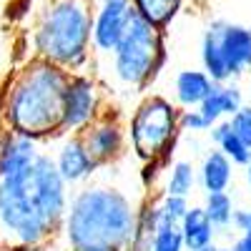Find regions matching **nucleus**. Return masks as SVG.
I'll return each mask as SVG.
<instances>
[{"instance_id": "nucleus-1", "label": "nucleus", "mask_w": 251, "mask_h": 251, "mask_svg": "<svg viewBox=\"0 0 251 251\" xmlns=\"http://www.w3.org/2000/svg\"><path fill=\"white\" fill-rule=\"evenodd\" d=\"M68 188L53 156L43 151L28 169L0 178V244L15 251L46 249L60 231Z\"/></svg>"}, {"instance_id": "nucleus-2", "label": "nucleus", "mask_w": 251, "mask_h": 251, "mask_svg": "<svg viewBox=\"0 0 251 251\" xmlns=\"http://www.w3.org/2000/svg\"><path fill=\"white\" fill-rule=\"evenodd\" d=\"M68 78L71 71L46 58L28 55L18 71L5 75V128L38 143L60 138L63 96H66Z\"/></svg>"}, {"instance_id": "nucleus-3", "label": "nucleus", "mask_w": 251, "mask_h": 251, "mask_svg": "<svg viewBox=\"0 0 251 251\" xmlns=\"http://www.w3.org/2000/svg\"><path fill=\"white\" fill-rule=\"evenodd\" d=\"M136 201L116 186L86 183L68 199L60 239L68 249L103 246L126 251L136 224Z\"/></svg>"}, {"instance_id": "nucleus-4", "label": "nucleus", "mask_w": 251, "mask_h": 251, "mask_svg": "<svg viewBox=\"0 0 251 251\" xmlns=\"http://www.w3.org/2000/svg\"><path fill=\"white\" fill-rule=\"evenodd\" d=\"M93 10L91 0H46L30 25V55L46 58L71 73L91 71Z\"/></svg>"}, {"instance_id": "nucleus-5", "label": "nucleus", "mask_w": 251, "mask_h": 251, "mask_svg": "<svg viewBox=\"0 0 251 251\" xmlns=\"http://www.w3.org/2000/svg\"><path fill=\"white\" fill-rule=\"evenodd\" d=\"M178 111L181 108L171 98L146 93L126 123V136L133 156L143 163L146 171H153L151 183L171 166L178 138L183 136L178 131Z\"/></svg>"}, {"instance_id": "nucleus-6", "label": "nucleus", "mask_w": 251, "mask_h": 251, "mask_svg": "<svg viewBox=\"0 0 251 251\" xmlns=\"http://www.w3.org/2000/svg\"><path fill=\"white\" fill-rule=\"evenodd\" d=\"M166 30H158L138 13L131 18L116 43L111 60V75L118 86L131 88V93H146L166 68L169 50H166Z\"/></svg>"}, {"instance_id": "nucleus-7", "label": "nucleus", "mask_w": 251, "mask_h": 251, "mask_svg": "<svg viewBox=\"0 0 251 251\" xmlns=\"http://www.w3.org/2000/svg\"><path fill=\"white\" fill-rule=\"evenodd\" d=\"M103 106V88L98 75L91 71L71 73L66 96H63V121H60V138L71 133H83L98 118Z\"/></svg>"}, {"instance_id": "nucleus-8", "label": "nucleus", "mask_w": 251, "mask_h": 251, "mask_svg": "<svg viewBox=\"0 0 251 251\" xmlns=\"http://www.w3.org/2000/svg\"><path fill=\"white\" fill-rule=\"evenodd\" d=\"M93 28H91V48L93 55L108 58L121 40L123 30L128 28L136 8L131 0H91Z\"/></svg>"}, {"instance_id": "nucleus-9", "label": "nucleus", "mask_w": 251, "mask_h": 251, "mask_svg": "<svg viewBox=\"0 0 251 251\" xmlns=\"http://www.w3.org/2000/svg\"><path fill=\"white\" fill-rule=\"evenodd\" d=\"M83 143L91 153V158L98 163V169L103 166H113L118 158H123L126 146H128V136H126V126L121 121L118 111L103 108L98 118L80 133Z\"/></svg>"}, {"instance_id": "nucleus-10", "label": "nucleus", "mask_w": 251, "mask_h": 251, "mask_svg": "<svg viewBox=\"0 0 251 251\" xmlns=\"http://www.w3.org/2000/svg\"><path fill=\"white\" fill-rule=\"evenodd\" d=\"M206 28H211L221 58L226 63V71L234 80H239L246 71H251V28L231 20L216 18Z\"/></svg>"}, {"instance_id": "nucleus-11", "label": "nucleus", "mask_w": 251, "mask_h": 251, "mask_svg": "<svg viewBox=\"0 0 251 251\" xmlns=\"http://www.w3.org/2000/svg\"><path fill=\"white\" fill-rule=\"evenodd\" d=\"M55 161V169L63 176L68 186H80L86 183L96 171H98V163L91 158L86 143H83L80 133H71V136H63L58 151L53 156Z\"/></svg>"}, {"instance_id": "nucleus-12", "label": "nucleus", "mask_w": 251, "mask_h": 251, "mask_svg": "<svg viewBox=\"0 0 251 251\" xmlns=\"http://www.w3.org/2000/svg\"><path fill=\"white\" fill-rule=\"evenodd\" d=\"M38 153V141L3 128L0 131V178H8L28 169Z\"/></svg>"}, {"instance_id": "nucleus-13", "label": "nucleus", "mask_w": 251, "mask_h": 251, "mask_svg": "<svg viewBox=\"0 0 251 251\" xmlns=\"http://www.w3.org/2000/svg\"><path fill=\"white\" fill-rule=\"evenodd\" d=\"M244 106V93L239 88V83L231 78L226 83H214L208 96L199 103V111L203 116V121L208 123V128H211L214 123H219L221 118H228L231 113H236L239 108Z\"/></svg>"}, {"instance_id": "nucleus-14", "label": "nucleus", "mask_w": 251, "mask_h": 251, "mask_svg": "<svg viewBox=\"0 0 251 251\" xmlns=\"http://www.w3.org/2000/svg\"><path fill=\"white\" fill-rule=\"evenodd\" d=\"M234 181V163L221 149L206 151L201 158V166L196 169V183L206 194L211 191H228Z\"/></svg>"}, {"instance_id": "nucleus-15", "label": "nucleus", "mask_w": 251, "mask_h": 251, "mask_svg": "<svg viewBox=\"0 0 251 251\" xmlns=\"http://www.w3.org/2000/svg\"><path fill=\"white\" fill-rule=\"evenodd\" d=\"M214 80L203 68H186L178 71L174 78V103L178 108H196L208 96Z\"/></svg>"}, {"instance_id": "nucleus-16", "label": "nucleus", "mask_w": 251, "mask_h": 251, "mask_svg": "<svg viewBox=\"0 0 251 251\" xmlns=\"http://www.w3.org/2000/svg\"><path fill=\"white\" fill-rule=\"evenodd\" d=\"M178 228H181V239H183L186 251H201L203 246L214 244V239H216V228L206 219L201 206H188V211L181 219Z\"/></svg>"}, {"instance_id": "nucleus-17", "label": "nucleus", "mask_w": 251, "mask_h": 251, "mask_svg": "<svg viewBox=\"0 0 251 251\" xmlns=\"http://www.w3.org/2000/svg\"><path fill=\"white\" fill-rule=\"evenodd\" d=\"M156 228H158L156 199L146 196L136 206V224H133V234H131V241H128V246H126V251H149Z\"/></svg>"}, {"instance_id": "nucleus-18", "label": "nucleus", "mask_w": 251, "mask_h": 251, "mask_svg": "<svg viewBox=\"0 0 251 251\" xmlns=\"http://www.w3.org/2000/svg\"><path fill=\"white\" fill-rule=\"evenodd\" d=\"M131 3L143 20H149L158 30L169 33L171 23L181 15L186 0H131Z\"/></svg>"}, {"instance_id": "nucleus-19", "label": "nucleus", "mask_w": 251, "mask_h": 251, "mask_svg": "<svg viewBox=\"0 0 251 251\" xmlns=\"http://www.w3.org/2000/svg\"><path fill=\"white\" fill-rule=\"evenodd\" d=\"M208 136H211V141H214L216 149H221L228 158H231L234 166H246V163L251 161V149L231 131L228 121L221 118L219 123H214L211 128H208Z\"/></svg>"}, {"instance_id": "nucleus-20", "label": "nucleus", "mask_w": 251, "mask_h": 251, "mask_svg": "<svg viewBox=\"0 0 251 251\" xmlns=\"http://www.w3.org/2000/svg\"><path fill=\"white\" fill-rule=\"evenodd\" d=\"M196 166L191 161H171V166L166 169V183H163V194H174V196H191L196 188Z\"/></svg>"}, {"instance_id": "nucleus-21", "label": "nucleus", "mask_w": 251, "mask_h": 251, "mask_svg": "<svg viewBox=\"0 0 251 251\" xmlns=\"http://www.w3.org/2000/svg\"><path fill=\"white\" fill-rule=\"evenodd\" d=\"M201 208H203L206 219L214 224L216 231H224V228L231 226L234 201H231V196H228V191H211V194H206Z\"/></svg>"}, {"instance_id": "nucleus-22", "label": "nucleus", "mask_w": 251, "mask_h": 251, "mask_svg": "<svg viewBox=\"0 0 251 251\" xmlns=\"http://www.w3.org/2000/svg\"><path fill=\"white\" fill-rule=\"evenodd\" d=\"M188 199L186 196H174V194H163L156 196V216H158V224H174L178 226L181 219L186 216L188 211Z\"/></svg>"}, {"instance_id": "nucleus-23", "label": "nucleus", "mask_w": 251, "mask_h": 251, "mask_svg": "<svg viewBox=\"0 0 251 251\" xmlns=\"http://www.w3.org/2000/svg\"><path fill=\"white\" fill-rule=\"evenodd\" d=\"M149 251H186L183 239H181V228L174 224H158Z\"/></svg>"}, {"instance_id": "nucleus-24", "label": "nucleus", "mask_w": 251, "mask_h": 251, "mask_svg": "<svg viewBox=\"0 0 251 251\" xmlns=\"http://www.w3.org/2000/svg\"><path fill=\"white\" fill-rule=\"evenodd\" d=\"M228 126H231V131L251 149V103H244V106L228 116Z\"/></svg>"}, {"instance_id": "nucleus-25", "label": "nucleus", "mask_w": 251, "mask_h": 251, "mask_svg": "<svg viewBox=\"0 0 251 251\" xmlns=\"http://www.w3.org/2000/svg\"><path fill=\"white\" fill-rule=\"evenodd\" d=\"M178 131L181 133H203V131H208V123L203 121L199 108H181L178 111Z\"/></svg>"}, {"instance_id": "nucleus-26", "label": "nucleus", "mask_w": 251, "mask_h": 251, "mask_svg": "<svg viewBox=\"0 0 251 251\" xmlns=\"http://www.w3.org/2000/svg\"><path fill=\"white\" fill-rule=\"evenodd\" d=\"M231 226L239 234H251V208H234Z\"/></svg>"}, {"instance_id": "nucleus-27", "label": "nucleus", "mask_w": 251, "mask_h": 251, "mask_svg": "<svg viewBox=\"0 0 251 251\" xmlns=\"http://www.w3.org/2000/svg\"><path fill=\"white\" fill-rule=\"evenodd\" d=\"M231 251H251V234H241L231 244Z\"/></svg>"}, {"instance_id": "nucleus-28", "label": "nucleus", "mask_w": 251, "mask_h": 251, "mask_svg": "<svg viewBox=\"0 0 251 251\" xmlns=\"http://www.w3.org/2000/svg\"><path fill=\"white\" fill-rule=\"evenodd\" d=\"M3 100H5V80L0 83V131L5 128V118H3Z\"/></svg>"}, {"instance_id": "nucleus-29", "label": "nucleus", "mask_w": 251, "mask_h": 251, "mask_svg": "<svg viewBox=\"0 0 251 251\" xmlns=\"http://www.w3.org/2000/svg\"><path fill=\"white\" fill-rule=\"evenodd\" d=\"M68 251H116V249H103V246H78V249H68Z\"/></svg>"}, {"instance_id": "nucleus-30", "label": "nucleus", "mask_w": 251, "mask_h": 251, "mask_svg": "<svg viewBox=\"0 0 251 251\" xmlns=\"http://www.w3.org/2000/svg\"><path fill=\"white\" fill-rule=\"evenodd\" d=\"M244 171H246V183H249V191H251V161L244 166Z\"/></svg>"}, {"instance_id": "nucleus-31", "label": "nucleus", "mask_w": 251, "mask_h": 251, "mask_svg": "<svg viewBox=\"0 0 251 251\" xmlns=\"http://www.w3.org/2000/svg\"><path fill=\"white\" fill-rule=\"evenodd\" d=\"M201 251H219V246H216V244H208V246H203Z\"/></svg>"}, {"instance_id": "nucleus-32", "label": "nucleus", "mask_w": 251, "mask_h": 251, "mask_svg": "<svg viewBox=\"0 0 251 251\" xmlns=\"http://www.w3.org/2000/svg\"><path fill=\"white\" fill-rule=\"evenodd\" d=\"M0 251H15V249H10V246H3V244H0Z\"/></svg>"}, {"instance_id": "nucleus-33", "label": "nucleus", "mask_w": 251, "mask_h": 251, "mask_svg": "<svg viewBox=\"0 0 251 251\" xmlns=\"http://www.w3.org/2000/svg\"><path fill=\"white\" fill-rule=\"evenodd\" d=\"M219 251H231V249H224V246H219Z\"/></svg>"}]
</instances>
